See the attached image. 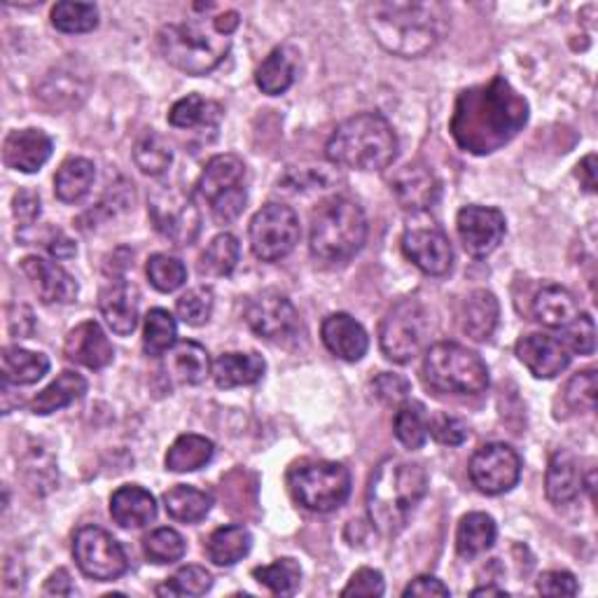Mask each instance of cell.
I'll return each mask as SVG.
<instances>
[{"label": "cell", "mask_w": 598, "mask_h": 598, "mask_svg": "<svg viewBox=\"0 0 598 598\" xmlns=\"http://www.w3.org/2000/svg\"><path fill=\"white\" fill-rule=\"evenodd\" d=\"M215 445L204 435H181L167 451V470L171 472H194L213 461Z\"/></svg>", "instance_id": "obj_36"}, {"label": "cell", "mask_w": 598, "mask_h": 598, "mask_svg": "<svg viewBox=\"0 0 598 598\" xmlns=\"http://www.w3.org/2000/svg\"><path fill=\"white\" fill-rule=\"evenodd\" d=\"M564 332V346L573 353H580V355H591L594 349H596V325H594V318L589 313H580L575 318V321L562 330Z\"/></svg>", "instance_id": "obj_51"}, {"label": "cell", "mask_w": 598, "mask_h": 598, "mask_svg": "<svg viewBox=\"0 0 598 598\" xmlns=\"http://www.w3.org/2000/svg\"><path fill=\"white\" fill-rule=\"evenodd\" d=\"M238 255H242V246H238L236 236L229 232L217 234L202 253L199 271L204 276H229L238 265Z\"/></svg>", "instance_id": "obj_43"}, {"label": "cell", "mask_w": 598, "mask_h": 598, "mask_svg": "<svg viewBox=\"0 0 598 598\" xmlns=\"http://www.w3.org/2000/svg\"><path fill=\"white\" fill-rule=\"evenodd\" d=\"M585 487V477L577 468V461L568 451H556L549 458V468L545 477V493L549 503L566 505L580 495Z\"/></svg>", "instance_id": "obj_28"}, {"label": "cell", "mask_w": 598, "mask_h": 598, "mask_svg": "<svg viewBox=\"0 0 598 598\" xmlns=\"http://www.w3.org/2000/svg\"><path fill=\"white\" fill-rule=\"evenodd\" d=\"M391 192L405 211L426 213L440 202L442 185L430 167L424 162H409L391 178Z\"/></svg>", "instance_id": "obj_18"}, {"label": "cell", "mask_w": 598, "mask_h": 598, "mask_svg": "<svg viewBox=\"0 0 598 598\" xmlns=\"http://www.w3.org/2000/svg\"><path fill=\"white\" fill-rule=\"evenodd\" d=\"M3 382L17 386H31L50 372V357L19 346H6L3 355Z\"/></svg>", "instance_id": "obj_34"}, {"label": "cell", "mask_w": 598, "mask_h": 598, "mask_svg": "<svg viewBox=\"0 0 598 598\" xmlns=\"http://www.w3.org/2000/svg\"><path fill=\"white\" fill-rule=\"evenodd\" d=\"M575 175L580 178V183L587 192H596V154H587L580 164H577Z\"/></svg>", "instance_id": "obj_61"}, {"label": "cell", "mask_w": 598, "mask_h": 598, "mask_svg": "<svg viewBox=\"0 0 598 598\" xmlns=\"http://www.w3.org/2000/svg\"><path fill=\"white\" fill-rule=\"evenodd\" d=\"M566 403L577 412H591L596 407V372H577L566 388Z\"/></svg>", "instance_id": "obj_53"}, {"label": "cell", "mask_w": 598, "mask_h": 598, "mask_svg": "<svg viewBox=\"0 0 598 598\" xmlns=\"http://www.w3.org/2000/svg\"><path fill=\"white\" fill-rule=\"evenodd\" d=\"M365 22L386 52L403 58H418L440 45L449 29V14L440 3L386 0V3L367 6Z\"/></svg>", "instance_id": "obj_2"}, {"label": "cell", "mask_w": 598, "mask_h": 598, "mask_svg": "<svg viewBox=\"0 0 598 598\" xmlns=\"http://www.w3.org/2000/svg\"><path fill=\"white\" fill-rule=\"evenodd\" d=\"M365 238V211L349 196H330L311 215L309 246L316 260L344 265L363 250Z\"/></svg>", "instance_id": "obj_5"}, {"label": "cell", "mask_w": 598, "mask_h": 598, "mask_svg": "<svg viewBox=\"0 0 598 598\" xmlns=\"http://www.w3.org/2000/svg\"><path fill=\"white\" fill-rule=\"evenodd\" d=\"M79 83H83V77H79L75 71L58 66L56 71L47 73L45 83L40 85V96H43V102L54 110L73 108L83 102L89 89V85H79Z\"/></svg>", "instance_id": "obj_40"}, {"label": "cell", "mask_w": 598, "mask_h": 598, "mask_svg": "<svg viewBox=\"0 0 598 598\" xmlns=\"http://www.w3.org/2000/svg\"><path fill=\"white\" fill-rule=\"evenodd\" d=\"M428 493V472L421 463H409L403 458H388L372 474L367 487V512L372 526L393 537L401 533L418 503Z\"/></svg>", "instance_id": "obj_3"}, {"label": "cell", "mask_w": 598, "mask_h": 598, "mask_svg": "<svg viewBox=\"0 0 598 598\" xmlns=\"http://www.w3.org/2000/svg\"><path fill=\"white\" fill-rule=\"evenodd\" d=\"M461 244L472 257H489L505 236V215L489 206H466L456 215Z\"/></svg>", "instance_id": "obj_17"}, {"label": "cell", "mask_w": 598, "mask_h": 598, "mask_svg": "<svg viewBox=\"0 0 598 598\" xmlns=\"http://www.w3.org/2000/svg\"><path fill=\"white\" fill-rule=\"evenodd\" d=\"M470 480L487 495H501L516 487L522 477V458L510 445L491 442L477 449L470 458Z\"/></svg>", "instance_id": "obj_15"}, {"label": "cell", "mask_w": 598, "mask_h": 598, "mask_svg": "<svg viewBox=\"0 0 598 598\" xmlns=\"http://www.w3.org/2000/svg\"><path fill=\"white\" fill-rule=\"evenodd\" d=\"M248 328L269 342H281L299 330V313L286 295L278 290H263L246 307Z\"/></svg>", "instance_id": "obj_16"}, {"label": "cell", "mask_w": 598, "mask_h": 598, "mask_svg": "<svg viewBox=\"0 0 598 598\" xmlns=\"http://www.w3.org/2000/svg\"><path fill=\"white\" fill-rule=\"evenodd\" d=\"M213 307H215L213 290L206 288V286H199V288L188 290L181 299H178L175 313L185 325L202 328V325H206L211 321Z\"/></svg>", "instance_id": "obj_50"}, {"label": "cell", "mask_w": 598, "mask_h": 598, "mask_svg": "<svg viewBox=\"0 0 598 598\" xmlns=\"http://www.w3.org/2000/svg\"><path fill=\"white\" fill-rule=\"evenodd\" d=\"M321 337L325 349L337 355L339 361L357 363L370 349V337L365 328L351 318L349 313H330L323 325Z\"/></svg>", "instance_id": "obj_23"}, {"label": "cell", "mask_w": 598, "mask_h": 598, "mask_svg": "<svg viewBox=\"0 0 598 598\" xmlns=\"http://www.w3.org/2000/svg\"><path fill=\"white\" fill-rule=\"evenodd\" d=\"M470 594H472V596H508V591H505L503 587H491V585H487V587H477V589H472Z\"/></svg>", "instance_id": "obj_64"}, {"label": "cell", "mask_w": 598, "mask_h": 598, "mask_svg": "<svg viewBox=\"0 0 598 598\" xmlns=\"http://www.w3.org/2000/svg\"><path fill=\"white\" fill-rule=\"evenodd\" d=\"M253 577L271 594L292 596L299 589V583H302V568L295 559H278L269 566L255 568Z\"/></svg>", "instance_id": "obj_45"}, {"label": "cell", "mask_w": 598, "mask_h": 598, "mask_svg": "<svg viewBox=\"0 0 598 598\" xmlns=\"http://www.w3.org/2000/svg\"><path fill=\"white\" fill-rule=\"evenodd\" d=\"M295 73H297L295 52L290 47H276L265 62L257 66L255 83L263 89V94L281 96L292 87Z\"/></svg>", "instance_id": "obj_33"}, {"label": "cell", "mask_w": 598, "mask_h": 598, "mask_svg": "<svg viewBox=\"0 0 598 598\" xmlns=\"http://www.w3.org/2000/svg\"><path fill=\"white\" fill-rule=\"evenodd\" d=\"M372 391H374V397L382 405H388V407H401L409 393H412V384L407 382L405 376L401 374H391V372H384L378 374L374 382H372Z\"/></svg>", "instance_id": "obj_52"}, {"label": "cell", "mask_w": 598, "mask_h": 598, "mask_svg": "<svg viewBox=\"0 0 598 598\" xmlns=\"http://www.w3.org/2000/svg\"><path fill=\"white\" fill-rule=\"evenodd\" d=\"M265 357L260 353H223L213 363L215 386L229 391L238 386H253L265 376Z\"/></svg>", "instance_id": "obj_26"}, {"label": "cell", "mask_w": 598, "mask_h": 598, "mask_svg": "<svg viewBox=\"0 0 598 598\" xmlns=\"http://www.w3.org/2000/svg\"><path fill=\"white\" fill-rule=\"evenodd\" d=\"M498 537V526L493 516L487 512H470L466 514L456 531V549L463 559H474L484 552H489Z\"/></svg>", "instance_id": "obj_32"}, {"label": "cell", "mask_w": 598, "mask_h": 598, "mask_svg": "<svg viewBox=\"0 0 598 598\" xmlns=\"http://www.w3.org/2000/svg\"><path fill=\"white\" fill-rule=\"evenodd\" d=\"M87 393V382L77 372H62L54 382L40 391L31 401V412L38 416H47L58 409H66Z\"/></svg>", "instance_id": "obj_31"}, {"label": "cell", "mask_w": 598, "mask_h": 598, "mask_svg": "<svg viewBox=\"0 0 598 598\" xmlns=\"http://www.w3.org/2000/svg\"><path fill=\"white\" fill-rule=\"evenodd\" d=\"M535 589H537V594H543V596H575L577 591H580L575 575H570L566 570L543 573L541 577H537Z\"/></svg>", "instance_id": "obj_56"}, {"label": "cell", "mask_w": 598, "mask_h": 598, "mask_svg": "<svg viewBox=\"0 0 598 598\" xmlns=\"http://www.w3.org/2000/svg\"><path fill=\"white\" fill-rule=\"evenodd\" d=\"M428 337V313L414 297L401 299L384 316L378 328V344L384 355L397 365H407L421 353Z\"/></svg>", "instance_id": "obj_10"}, {"label": "cell", "mask_w": 598, "mask_h": 598, "mask_svg": "<svg viewBox=\"0 0 598 598\" xmlns=\"http://www.w3.org/2000/svg\"><path fill=\"white\" fill-rule=\"evenodd\" d=\"M73 556L77 568L96 583H113L129 570L125 547L98 526H85L75 533Z\"/></svg>", "instance_id": "obj_13"}, {"label": "cell", "mask_w": 598, "mask_h": 598, "mask_svg": "<svg viewBox=\"0 0 598 598\" xmlns=\"http://www.w3.org/2000/svg\"><path fill=\"white\" fill-rule=\"evenodd\" d=\"M52 26L62 33H89L98 26V10L94 3H56L52 8Z\"/></svg>", "instance_id": "obj_46"}, {"label": "cell", "mask_w": 598, "mask_h": 598, "mask_svg": "<svg viewBox=\"0 0 598 598\" xmlns=\"http://www.w3.org/2000/svg\"><path fill=\"white\" fill-rule=\"evenodd\" d=\"M167 370L178 384L185 386L202 384L211 372L209 351L202 344L190 342V339H185V342H175V346L169 351Z\"/></svg>", "instance_id": "obj_29"}, {"label": "cell", "mask_w": 598, "mask_h": 598, "mask_svg": "<svg viewBox=\"0 0 598 598\" xmlns=\"http://www.w3.org/2000/svg\"><path fill=\"white\" fill-rule=\"evenodd\" d=\"M580 313L577 299L562 286H545L533 299V318L552 330H566Z\"/></svg>", "instance_id": "obj_27"}, {"label": "cell", "mask_w": 598, "mask_h": 598, "mask_svg": "<svg viewBox=\"0 0 598 598\" xmlns=\"http://www.w3.org/2000/svg\"><path fill=\"white\" fill-rule=\"evenodd\" d=\"M424 376L430 388L451 395H477L489 386V367L474 351L440 342L426 351Z\"/></svg>", "instance_id": "obj_7"}, {"label": "cell", "mask_w": 598, "mask_h": 598, "mask_svg": "<svg viewBox=\"0 0 598 598\" xmlns=\"http://www.w3.org/2000/svg\"><path fill=\"white\" fill-rule=\"evenodd\" d=\"M325 157L334 167L355 171H382L397 157V136L386 117L361 113L344 119L325 146Z\"/></svg>", "instance_id": "obj_4"}, {"label": "cell", "mask_w": 598, "mask_h": 598, "mask_svg": "<svg viewBox=\"0 0 598 598\" xmlns=\"http://www.w3.org/2000/svg\"><path fill=\"white\" fill-rule=\"evenodd\" d=\"M253 547V535L246 526H223L215 528L206 543V554L215 566H234L248 556Z\"/></svg>", "instance_id": "obj_35"}, {"label": "cell", "mask_w": 598, "mask_h": 598, "mask_svg": "<svg viewBox=\"0 0 598 598\" xmlns=\"http://www.w3.org/2000/svg\"><path fill=\"white\" fill-rule=\"evenodd\" d=\"M98 309H102L108 328L119 337L131 334L138 325V295L125 278H117V281L102 290V295H98Z\"/></svg>", "instance_id": "obj_24"}, {"label": "cell", "mask_w": 598, "mask_h": 598, "mask_svg": "<svg viewBox=\"0 0 598 598\" xmlns=\"http://www.w3.org/2000/svg\"><path fill=\"white\" fill-rule=\"evenodd\" d=\"M52 150V138L43 129H17L6 138L3 162L8 169L35 173L50 162Z\"/></svg>", "instance_id": "obj_21"}, {"label": "cell", "mask_w": 598, "mask_h": 598, "mask_svg": "<svg viewBox=\"0 0 598 598\" xmlns=\"http://www.w3.org/2000/svg\"><path fill=\"white\" fill-rule=\"evenodd\" d=\"M157 45L167 62L188 75H206L223 64L232 50V35L215 29V22L192 19V22L167 24L157 33Z\"/></svg>", "instance_id": "obj_6"}, {"label": "cell", "mask_w": 598, "mask_h": 598, "mask_svg": "<svg viewBox=\"0 0 598 598\" xmlns=\"http://www.w3.org/2000/svg\"><path fill=\"white\" fill-rule=\"evenodd\" d=\"M213 22H215L217 31L225 33V35H232L238 29V14L236 12H225L221 17H215Z\"/></svg>", "instance_id": "obj_63"}, {"label": "cell", "mask_w": 598, "mask_h": 598, "mask_svg": "<svg viewBox=\"0 0 598 598\" xmlns=\"http://www.w3.org/2000/svg\"><path fill=\"white\" fill-rule=\"evenodd\" d=\"M213 587V575L202 566H183L167 585L157 587V596H204Z\"/></svg>", "instance_id": "obj_49"}, {"label": "cell", "mask_w": 598, "mask_h": 598, "mask_svg": "<svg viewBox=\"0 0 598 598\" xmlns=\"http://www.w3.org/2000/svg\"><path fill=\"white\" fill-rule=\"evenodd\" d=\"M45 594H56V596H71L73 594V583L68 570L58 568L56 573L50 575V580L45 585Z\"/></svg>", "instance_id": "obj_60"}, {"label": "cell", "mask_w": 598, "mask_h": 598, "mask_svg": "<svg viewBox=\"0 0 598 598\" xmlns=\"http://www.w3.org/2000/svg\"><path fill=\"white\" fill-rule=\"evenodd\" d=\"M154 229L173 246H190L202 232V213H199L192 194L178 185H162L152 192L148 204Z\"/></svg>", "instance_id": "obj_11"}, {"label": "cell", "mask_w": 598, "mask_h": 598, "mask_svg": "<svg viewBox=\"0 0 598 598\" xmlns=\"http://www.w3.org/2000/svg\"><path fill=\"white\" fill-rule=\"evenodd\" d=\"M19 227H31L40 217V196L33 190H19L12 202Z\"/></svg>", "instance_id": "obj_57"}, {"label": "cell", "mask_w": 598, "mask_h": 598, "mask_svg": "<svg viewBox=\"0 0 598 598\" xmlns=\"http://www.w3.org/2000/svg\"><path fill=\"white\" fill-rule=\"evenodd\" d=\"M22 271L45 305H73L77 299V281L56 263L31 255L22 260Z\"/></svg>", "instance_id": "obj_20"}, {"label": "cell", "mask_w": 598, "mask_h": 598, "mask_svg": "<svg viewBox=\"0 0 598 598\" xmlns=\"http://www.w3.org/2000/svg\"><path fill=\"white\" fill-rule=\"evenodd\" d=\"M164 505H167V512H169L171 520L183 522V524H196L211 512L213 493L202 491L196 487L178 484L164 493Z\"/></svg>", "instance_id": "obj_38"}, {"label": "cell", "mask_w": 598, "mask_h": 598, "mask_svg": "<svg viewBox=\"0 0 598 598\" xmlns=\"http://www.w3.org/2000/svg\"><path fill=\"white\" fill-rule=\"evenodd\" d=\"M185 537L178 533L175 528H154L150 535H146L143 541V552L148 556V562L164 566V564H175L185 556Z\"/></svg>", "instance_id": "obj_47"}, {"label": "cell", "mask_w": 598, "mask_h": 598, "mask_svg": "<svg viewBox=\"0 0 598 598\" xmlns=\"http://www.w3.org/2000/svg\"><path fill=\"white\" fill-rule=\"evenodd\" d=\"M528 122V104L505 77L495 75L484 85L458 94L449 131L463 152L484 157L505 148Z\"/></svg>", "instance_id": "obj_1"}, {"label": "cell", "mask_w": 598, "mask_h": 598, "mask_svg": "<svg viewBox=\"0 0 598 598\" xmlns=\"http://www.w3.org/2000/svg\"><path fill=\"white\" fill-rule=\"evenodd\" d=\"M384 591H386L384 575L374 568H361L353 573L342 596H384Z\"/></svg>", "instance_id": "obj_55"}, {"label": "cell", "mask_w": 598, "mask_h": 598, "mask_svg": "<svg viewBox=\"0 0 598 598\" xmlns=\"http://www.w3.org/2000/svg\"><path fill=\"white\" fill-rule=\"evenodd\" d=\"M134 162L146 175H164L173 162V148L162 134L150 129L136 141Z\"/></svg>", "instance_id": "obj_42"}, {"label": "cell", "mask_w": 598, "mask_h": 598, "mask_svg": "<svg viewBox=\"0 0 598 598\" xmlns=\"http://www.w3.org/2000/svg\"><path fill=\"white\" fill-rule=\"evenodd\" d=\"M299 217L286 204L263 206L250 223V248L263 263L284 260L299 244Z\"/></svg>", "instance_id": "obj_12"}, {"label": "cell", "mask_w": 598, "mask_h": 598, "mask_svg": "<svg viewBox=\"0 0 598 598\" xmlns=\"http://www.w3.org/2000/svg\"><path fill=\"white\" fill-rule=\"evenodd\" d=\"M428 435H433L437 442L447 445V447H461L468 440V426L461 421V418L449 416V414H437L430 418Z\"/></svg>", "instance_id": "obj_54"}, {"label": "cell", "mask_w": 598, "mask_h": 598, "mask_svg": "<svg viewBox=\"0 0 598 598\" xmlns=\"http://www.w3.org/2000/svg\"><path fill=\"white\" fill-rule=\"evenodd\" d=\"M47 250L56 257V260H68L77 253V246L71 242V238L62 232H56V236L47 244Z\"/></svg>", "instance_id": "obj_62"}, {"label": "cell", "mask_w": 598, "mask_h": 598, "mask_svg": "<svg viewBox=\"0 0 598 598\" xmlns=\"http://www.w3.org/2000/svg\"><path fill=\"white\" fill-rule=\"evenodd\" d=\"M246 164L236 154H215L196 183V192L211 206L215 223H234L246 209Z\"/></svg>", "instance_id": "obj_9"}, {"label": "cell", "mask_w": 598, "mask_h": 598, "mask_svg": "<svg viewBox=\"0 0 598 598\" xmlns=\"http://www.w3.org/2000/svg\"><path fill=\"white\" fill-rule=\"evenodd\" d=\"M463 332L474 342H489L501 318V305L493 292L474 290L463 305Z\"/></svg>", "instance_id": "obj_30"}, {"label": "cell", "mask_w": 598, "mask_h": 598, "mask_svg": "<svg viewBox=\"0 0 598 598\" xmlns=\"http://www.w3.org/2000/svg\"><path fill=\"white\" fill-rule=\"evenodd\" d=\"M516 357L535 378H554L570 365V351L562 339L549 334H528L516 342Z\"/></svg>", "instance_id": "obj_19"}, {"label": "cell", "mask_w": 598, "mask_h": 598, "mask_svg": "<svg viewBox=\"0 0 598 598\" xmlns=\"http://www.w3.org/2000/svg\"><path fill=\"white\" fill-rule=\"evenodd\" d=\"M288 487L299 505L325 514L346 503L351 493V472L342 463L307 461L290 470Z\"/></svg>", "instance_id": "obj_8"}, {"label": "cell", "mask_w": 598, "mask_h": 598, "mask_svg": "<svg viewBox=\"0 0 598 598\" xmlns=\"http://www.w3.org/2000/svg\"><path fill=\"white\" fill-rule=\"evenodd\" d=\"M449 587L442 583V580H437V577L433 575H421V577H416V580H412L407 585V589L403 591V596H449Z\"/></svg>", "instance_id": "obj_58"}, {"label": "cell", "mask_w": 598, "mask_h": 598, "mask_svg": "<svg viewBox=\"0 0 598 598\" xmlns=\"http://www.w3.org/2000/svg\"><path fill=\"white\" fill-rule=\"evenodd\" d=\"M223 117V108L204 96L188 94L169 110V125L175 129H215Z\"/></svg>", "instance_id": "obj_37"}, {"label": "cell", "mask_w": 598, "mask_h": 598, "mask_svg": "<svg viewBox=\"0 0 598 598\" xmlns=\"http://www.w3.org/2000/svg\"><path fill=\"white\" fill-rule=\"evenodd\" d=\"M64 353L71 363L89 370H104L113 363L115 349L108 334L96 321H85L66 334Z\"/></svg>", "instance_id": "obj_22"}, {"label": "cell", "mask_w": 598, "mask_h": 598, "mask_svg": "<svg viewBox=\"0 0 598 598\" xmlns=\"http://www.w3.org/2000/svg\"><path fill=\"white\" fill-rule=\"evenodd\" d=\"M403 253L407 260L428 276H445L453 267V248L449 236L426 213H416L405 227Z\"/></svg>", "instance_id": "obj_14"}, {"label": "cell", "mask_w": 598, "mask_h": 598, "mask_svg": "<svg viewBox=\"0 0 598 598\" xmlns=\"http://www.w3.org/2000/svg\"><path fill=\"white\" fill-rule=\"evenodd\" d=\"M178 325L167 309H150L143 328V349L148 355H164L175 346Z\"/></svg>", "instance_id": "obj_44"}, {"label": "cell", "mask_w": 598, "mask_h": 598, "mask_svg": "<svg viewBox=\"0 0 598 598\" xmlns=\"http://www.w3.org/2000/svg\"><path fill=\"white\" fill-rule=\"evenodd\" d=\"M428 426L430 418L421 403L405 401L395 412L393 418V433L403 447L407 449H421L428 440Z\"/></svg>", "instance_id": "obj_41"}, {"label": "cell", "mask_w": 598, "mask_h": 598, "mask_svg": "<svg viewBox=\"0 0 598 598\" xmlns=\"http://www.w3.org/2000/svg\"><path fill=\"white\" fill-rule=\"evenodd\" d=\"M8 325H10V332L19 339L24 337H31L33 334V328H35V321H33V311L26 307V305H17V307H10L8 311Z\"/></svg>", "instance_id": "obj_59"}, {"label": "cell", "mask_w": 598, "mask_h": 598, "mask_svg": "<svg viewBox=\"0 0 598 598\" xmlns=\"http://www.w3.org/2000/svg\"><path fill=\"white\" fill-rule=\"evenodd\" d=\"M94 178H96V167L94 162H89V159L85 157L66 159L54 175V192L64 204H75L92 190Z\"/></svg>", "instance_id": "obj_39"}, {"label": "cell", "mask_w": 598, "mask_h": 598, "mask_svg": "<svg viewBox=\"0 0 598 598\" xmlns=\"http://www.w3.org/2000/svg\"><path fill=\"white\" fill-rule=\"evenodd\" d=\"M146 274L150 278V284L159 292H175L178 288H183L188 281V269L183 260L169 255V253H154L150 255V260L146 265Z\"/></svg>", "instance_id": "obj_48"}, {"label": "cell", "mask_w": 598, "mask_h": 598, "mask_svg": "<svg viewBox=\"0 0 598 598\" xmlns=\"http://www.w3.org/2000/svg\"><path fill=\"white\" fill-rule=\"evenodd\" d=\"M110 516L119 528H146L157 516L154 495L138 484L119 487L110 498Z\"/></svg>", "instance_id": "obj_25"}]
</instances>
